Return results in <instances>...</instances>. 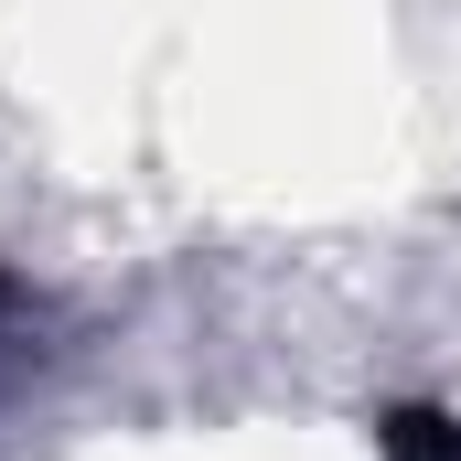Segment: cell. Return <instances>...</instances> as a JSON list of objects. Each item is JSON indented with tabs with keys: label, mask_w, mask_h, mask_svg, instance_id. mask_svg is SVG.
<instances>
[{
	"label": "cell",
	"mask_w": 461,
	"mask_h": 461,
	"mask_svg": "<svg viewBox=\"0 0 461 461\" xmlns=\"http://www.w3.org/2000/svg\"><path fill=\"white\" fill-rule=\"evenodd\" d=\"M0 322H11V279H0Z\"/></svg>",
	"instance_id": "7a4b0ae2"
},
{
	"label": "cell",
	"mask_w": 461,
	"mask_h": 461,
	"mask_svg": "<svg viewBox=\"0 0 461 461\" xmlns=\"http://www.w3.org/2000/svg\"><path fill=\"white\" fill-rule=\"evenodd\" d=\"M375 461H461V419L429 397H397L375 408Z\"/></svg>",
	"instance_id": "6da1fadb"
}]
</instances>
